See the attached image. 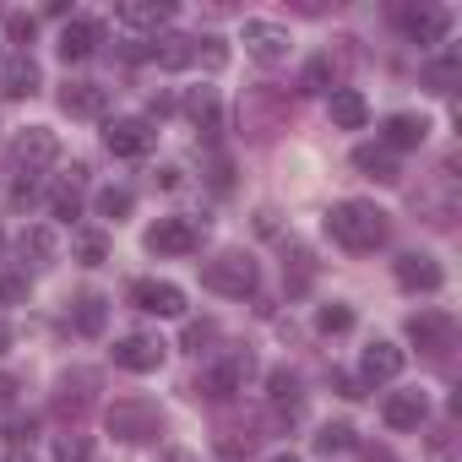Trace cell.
Listing matches in <instances>:
<instances>
[{"label":"cell","instance_id":"7bdbcfd3","mask_svg":"<svg viewBox=\"0 0 462 462\" xmlns=\"http://www.w3.org/2000/svg\"><path fill=\"white\" fill-rule=\"evenodd\" d=\"M6 462H39V457H33L28 446H12V457H6Z\"/></svg>","mask_w":462,"mask_h":462},{"label":"cell","instance_id":"b9f144b4","mask_svg":"<svg viewBox=\"0 0 462 462\" xmlns=\"http://www.w3.org/2000/svg\"><path fill=\"white\" fill-rule=\"evenodd\" d=\"M332 386H337L343 397H359V381H348V375H332Z\"/></svg>","mask_w":462,"mask_h":462},{"label":"cell","instance_id":"3957f363","mask_svg":"<svg viewBox=\"0 0 462 462\" xmlns=\"http://www.w3.org/2000/svg\"><path fill=\"white\" fill-rule=\"evenodd\" d=\"M201 283H207L212 294L245 300V294L256 289V262H251L245 251H223V256H212V262L201 267Z\"/></svg>","mask_w":462,"mask_h":462},{"label":"cell","instance_id":"7dc6e473","mask_svg":"<svg viewBox=\"0 0 462 462\" xmlns=\"http://www.w3.org/2000/svg\"><path fill=\"white\" fill-rule=\"evenodd\" d=\"M169 462H190V457H185V451H174V457H169Z\"/></svg>","mask_w":462,"mask_h":462},{"label":"cell","instance_id":"6da1fadb","mask_svg":"<svg viewBox=\"0 0 462 462\" xmlns=\"http://www.w3.org/2000/svg\"><path fill=\"white\" fill-rule=\"evenodd\" d=\"M386 212L375 207V201H337L332 212H327V235L343 245V251H354V256H365V251H375V245H386Z\"/></svg>","mask_w":462,"mask_h":462},{"label":"cell","instance_id":"bcb514c9","mask_svg":"<svg viewBox=\"0 0 462 462\" xmlns=\"http://www.w3.org/2000/svg\"><path fill=\"white\" fill-rule=\"evenodd\" d=\"M267 462H300V457H294V451H283V457H267Z\"/></svg>","mask_w":462,"mask_h":462},{"label":"cell","instance_id":"d590c367","mask_svg":"<svg viewBox=\"0 0 462 462\" xmlns=\"http://www.w3.org/2000/svg\"><path fill=\"white\" fill-rule=\"evenodd\" d=\"M50 207H55V217H77V212H82V190H77V185H55Z\"/></svg>","mask_w":462,"mask_h":462},{"label":"cell","instance_id":"74e56055","mask_svg":"<svg viewBox=\"0 0 462 462\" xmlns=\"http://www.w3.org/2000/svg\"><path fill=\"white\" fill-rule=\"evenodd\" d=\"M212 337H217V327H212V321H190V327H185V348H190V354H201Z\"/></svg>","mask_w":462,"mask_h":462},{"label":"cell","instance_id":"ac0fdd59","mask_svg":"<svg viewBox=\"0 0 462 462\" xmlns=\"http://www.w3.org/2000/svg\"><path fill=\"white\" fill-rule=\"evenodd\" d=\"M0 88H6V98H33L39 93V60L33 55H12L6 66H0Z\"/></svg>","mask_w":462,"mask_h":462},{"label":"cell","instance_id":"d6986e66","mask_svg":"<svg viewBox=\"0 0 462 462\" xmlns=\"http://www.w3.org/2000/svg\"><path fill=\"white\" fill-rule=\"evenodd\" d=\"M424 136H430V120L424 115H392L386 125H381V147L392 152V147H424Z\"/></svg>","mask_w":462,"mask_h":462},{"label":"cell","instance_id":"7402d4cb","mask_svg":"<svg viewBox=\"0 0 462 462\" xmlns=\"http://www.w3.org/2000/svg\"><path fill=\"white\" fill-rule=\"evenodd\" d=\"M55 50H60V60H88L98 50V23H66Z\"/></svg>","mask_w":462,"mask_h":462},{"label":"cell","instance_id":"44dd1931","mask_svg":"<svg viewBox=\"0 0 462 462\" xmlns=\"http://www.w3.org/2000/svg\"><path fill=\"white\" fill-rule=\"evenodd\" d=\"M88 402H93V375H88V370L66 375V381H60V392H55V413H60V419H66V413H71V419H82V408H88Z\"/></svg>","mask_w":462,"mask_h":462},{"label":"cell","instance_id":"d6a6232c","mask_svg":"<svg viewBox=\"0 0 462 462\" xmlns=\"http://www.w3.org/2000/svg\"><path fill=\"white\" fill-rule=\"evenodd\" d=\"M316 327H321L327 337H332V332H348V327H354V310H348V305H321V310H316Z\"/></svg>","mask_w":462,"mask_h":462},{"label":"cell","instance_id":"f35d334b","mask_svg":"<svg viewBox=\"0 0 462 462\" xmlns=\"http://www.w3.org/2000/svg\"><path fill=\"white\" fill-rule=\"evenodd\" d=\"M327 82H332V60H316V66L305 71V93H321Z\"/></svg>","mask_w":462,"mask_h":462},{"label":"cell","instance_id":"9c48e42d","mask_svg":"<svg viewBox=\"0 0 462 462\" xmlns=\"http://www.w3.org/2000/svg\"><path fill=\"white\" fill-rule=\"evenodd\" d=\"M131 305L147 316H185V289L163 283V278H136L131 283Z\"/></svg>","mask_w":462,"mask_h":462},{"label":"cell","instance_id":"d4e9b609","mask_svg":"<svg viewBox=\"0 0 462 462\" xmlns=\"http://www.w3.org/2000/svg\"><path fill=\"white\" fill-rule=\"evenodd\" d=\"M354 169L359 174H370V180H397V158L386 152V147H354Z\"/></svg>","mask_w":462,"mask_h":462},{"label":"cell","instance_id":"7a4b0ae2","mask_svg":"<svg viewBox=\"0 0 462 462\" xmlns=\"http://www.w3.org/2000/svg\"><path fill=\"white\" fill-rule=\"evenodd\" d=\"M245 381H251V354L245 348H228L223 359H212L201 375H196V397H207V402H228L235 392H245Z\"/></svg>","mask_w":462,"mask_h":462},{"label":"cell","instance_id":"5b68a950","mask_svg":"<svg viewBox=\"0 0 462 462\" xmlns=\"http://www.w3.org/2000/svg\"><path fill=\"white\" fill-rule=\"evenodd\" d=\"M55 158H60V136L44 131V125H28V131L17 136V147H12V169H17V180H39Z\"/></svg>","mask_w":462,"mask_h":462},{"label":"cell","instance_id":"8992f818","mask_svg":"<svg viewBox=\"0 0 462 462\" xmlns=\"http://www.w3.org/2000/svg\"><path fill=\"white\" fill-rule=\"evenodd\" d=\"M201 228L207 223H196V217H158L147 228V251L152 256H190V251H201Z\"/></svg>","mask_w":462,"mask_h":462},{"label":"cell","instance_id":"4fadbf2b","mask_svg":"<svg viewBox=\"0 0 462 462\" xmlns=\"http://www.w3.org/2000/svg\"><path fill=\"white\" fill-rule=\"evenodd\" d=\"M60 109L77 115V120H98L109 109V88H98V82H66L60 88Z\"/></svg>","mask_w":462,"mask_h":462},{"label":"cell","instance_id":"4dcf8cb0","mask_svg":"<svg viewBox=\"0 0 462 462\" xmlns=\"http://www.w3.org/2000/svg\"><path fill=\"white\" fill-rule=\"evenodd\" d=\"M131 207H136V196H131V190H120V185L98 190V212H104V217H115V223H120V217H125Z\"/></svg>","mask_w":462,"mask_h":462},{"label":"cell","instance_id":"4316f807","mask_svg":"<svg viewBox=\"0 0 462 462\" xmlns=\"http://www.w3.org/2000/svg\"><path fill=\"white\" fill-rule=\"evenodd\" d=\"M185 115H190L201 131H212V125H217V93H212V88H190V98H185Z\"/></svg>","mask_w":462,"mask_h":462},{"label":"cell","instance_id":"60d3db41","mask_svg":"<svg viewBox=\"0 0 462 462\" xmlns=\"http://www.w3.org/2000/svg\"><path fill=\"white\" fill-rule=\"evenodd\" d=\"M12 397H17V381H12V375H0V408H12Z\"/></svg>","mask_w":462,"mask_h":462},{"label":"cell","instance_id":"52a82bcc","mask_svg":"<svg viewBox=\"0 0 462 462\" xmlns=\"http://www.w3.org/2000/svg\"><path fill=\"white\" fill-rule=\"evenodd\" d=\"M240 44H245V55L251 60H262V66H283L289 60V28H278V23H262V17H251L245 23V33H240Z\"/></svg>","mask_w":462,"mask_h":462},{"label":"cell","instance_id":"e0dca14e","mask_svg":"<svg viewBox=\"0 0 462 462\" xmlns=\"http://www.w3.org/2000/svg\"><path fill=\"white\" fill-rule=\"evenodd\" d=\"M115 17H120V28H131V33H147V28H163V23L174 17V6H169V0H125Z\"/></svg>","mask_w":462,"mask_h":462},{"label":"cell","instance_id":"83f0119b","mask_svg":"<svg viewBox=\"0 0 462 462\" xmlns=\"http://www.w3.org/2000/svg\"><path fill=\"white\" fill-rule=\"evenodd\" d=\"M190 66H207V71H223L228 66V50H223V39H190Z\"/></svg>","mask_w":462,"mask_h":462},{"label":"cell","instance_id":"603a6c76","mask_svg":"<svg viewBox=\"0 0 462 462\" xmlns=\"http://www.w3.org/2000/svg\"><path fill=\"white\" fill-rule=\"evenodd\" d=\"M370 120V104H365V93L359 88H337L332 93V125H343V131H359Z\"/></svg>","mask_w":462,"mask_h":462},{"label":"cell","instance_id":"ffe728a7","mask_svg":"<svg viewBox=\"0 0 462 462\" xmlns=\"http://www.w3.org/2000/svg\"><path fill=\"white\" fill-rule=\"evenodd\" d=\"M17 251H23V262H33V267H50V262L60 256V240H55V228H50V223H33V228H23Z\"/></svg>","mask_w":462,"mask_h":462},{"label":"cell","instance_id":"f546056e","mask_svg":"<svg viewBox=\"0 0 462 462\" xmlns=\"http://www.w3.org/2000/svg\"><path fill=\"white\" fill-rule=\"evenodd\" d=\"M457 71H462V60H457V50H451L446 60H430V66H424V82H430L435 93H451V88H457Z\"/></svg>","mask_w":462,"mask_h":462},{"label":"cell","instance_id":"5bb4252c","mask_svg":"<svg viewBox=\"0 0 462 462\" xmlns=\"http://www.w3.org/2000/svg\"><path fill=\"white\" fill-rule=\"evenodd\" d=\"M397 283H402L408 294H435V289H440V262L408 251V256H397Z\"/></svg>","mask_w":462,"mask_h":462},{"label":"cell","instance_id":"1f68e13d","mask_svg":"<svg viewBox=\"0 0 462 462\" xmlns=\"http://www.w3.org/2000/svg\"><path fill=\"white\" fill-rule=\"evenodd\" d=\"M33 33H39V23H33V17H23V12H12V17H6V39L17 44V55H28Z\"/></svg>","mask_w":462,"mask_h":462},{"label":"cell","instance_id":"484cf974","mask_svg":"<svg viewBox=\"0 0 462 462\" xmlns=\"http://www.w3.org/2000/svg\"><path fill=\"white\" fill-rule=\"evenodd\" d=\"M104 321H109L104 294H82V300H77V332H82V337H98V332H104Z\"/></svg>","mask_w":462,"mask_h":462},{"label":"cell","instance_id":"9a60e30c","mask_svg":"<svg viewBox=\"0 0 462 462\" xmlns=\"http://www.w3.org/2000/svg\"><path fill=\"white\" fill-rule=\"evenodd\" d=\"M381 419H386L392 430H419V424L430 419V402H424V392H392V397L381 402Z\"/></svg>","mask_w":462,"mask_h":462},{"label":"cell","instance_id":"cb8c5ba5","mask_svg":"<svg viewBox=\"0 0 462 462\" xmlns=\"http://www.w3.org/2000/svg\"><path fill=\"white\" fill-rule=\"evenodd\" d=\"M256 440H262V424H256V419H245V424H223V430H217V451H223V457L256 451Z\"/></svg>","mask_w":462,"mask_h":462},{"label":"cell","instance_id":"2e32d148","mask_svg":"<svg viewBox=\"0 0 462 462\" xmlns=\"http://www.w3.org/2000/svg\"><path fill=\"white\" fill-rule=\"evenodd\" d=\"M359 375H365V381H397V375H402V348L375 337V343L359 354Z\"/></svg>","mask_w":462,"mask_h":462},{"label":"cell","instance_id":"f6af8a7d","mask_svg":"<svg viewBox=\"0 0 462 462\" xmlns=\"http://www.w3.org/2000/svg\"><path fill=\"white\" fill-rule=\"evenodd\" d=\"M365 462H392V457L386 451H365Z\"/></svg>","mask_w":462,"mask_h":462},{"label":"cell","instance_id":"ab89813d","mask_svg":"<svg viewBox=\"0 0 462 462\" xmlns=\"http://www.w3.org/2000/svg\"><path fill=\"white\" fill-rule=\"evenodd\" d=\"M23 294H28V289H23L17 278H0V300H23Z\"/></svg>","mask_w":462,"mask_h":462},{"label":"cell","instance_id":"277c9868","mask_svg":"<svg viewBox=\"0 0 462 462\" xmlns=\"http://www.w3.org/2000/svg\"><path fill=\"white\" fill-rule=\"evenodd\" d=\"M158 430H163V413L147 397H120L109 408V435L115 440H158Z\"/></svg>","mask_w":462,"mask_h":462},{"label":"cell","instance_id":"8d00e7d4","mask_svg":"<svg viewBox=\"0 0 462 462\" xmlns=\"http://www.w3.org/2000/svg\"><path fill=\"white\" fill-rule=\"evenodd\" d=\"M77 256H82L88 267H98V262H109V245H104V235H77Z\"/></svg>","mask_w":462,"mask_h":462},{"label":"cell","instance_id":"8fae6325","mask_svg":"<svg viewBox=\"0 0 462 462\" xmlns=\"http://www.w3.org/2000/svg\"><path fill=\"white\" fill-rule=\"evenodd\" d=\"M115 365H120V370L147 375V370H158V365H163V343H158V337H147V332H131V337H120V343H115Z\"/></svg>","mask_w":462,"mask_h":462},{"label":"cell","instance_id":"7c38bea8","mask_svg":"<svg viewBox=\"0 0 462 462\" xmlns=\"http://www.w3.org/2000/svg\"><path fill=\"white\" fill-rule=\"evenodd\" d=\"M451 332H457V327H451L446 310H419V316L408 321V337H413L424 354H446V348H451Z\"/></svg>","mask_w":462,"mask_h":462},{"label":"cell","instance_id":"ee69618b","mask_svg":"<svg viewBox=\"0 0 462 462\" xmlns=\"http://www.w3.org/2000/svg\"><path fill=\"white\" fill-rule=\"evenodd\" d=\"M6 348H12V327H6V321H0V354H6Z\"/></svg>","mask_w":462,"mask_h":462},{"label":"cell","instance_id":"30bf717a","mask_svg":"<svg viewBox=\"0 0 462 462\" xmlns=\"http://www.w3.org/2000/svg\"><path fill=\"white\" fill-rule=\"evenodd\" d=\"M397 23H402V33L413 44H440L451 33V17L440 6H397Z\"/></svg>","mask_w":462,"mask_h":462},{"label":"cell","instance_id":"836d02e7","mask_svg":"<svg viewBox=\"0 0 462 462\" xmlns=\"http://www.w3.org/2000/svg\"><path fill=\"white\" fill-rule=\"evenodd\" d=\"M348 446H354V430H348V424H327V430L316 435V451H327V457H332V451H348Z\"/></svg>","mask_w":462,"mask_h":462},{"label":"cell","instance_id":"f1b7e54d","mask_svg":"<svg viewBox=\"0 0 462 462\" xmlns=\"http://www.w3.org/2000/svg\"><path fill=\"white\" fill-rule=\"evenodd\" d=\"M267 392H273L278 408H289V413L300 408V375H294V370H273V375H267Z\"/></svg>","mask_w":462,"mask_h":462},{"label":"cell","instance_id":"ba28073f","mask_svg":"<svg viewBox=\"0 0 462 462\" xmlns=\"http://www.w3.org/2000/svg\"><path fill=\"white\" fill-rule=\"evenodd\" d=\"M104 142H109V152H115V158H147V152H152V142H158V131H152L142 115H120V120H109V125H104Z\"/></svg>","mask_w":462,"mask_h":462},{"label":"cell","instance_id":"e575fe53","mask_svg":"<svg viewBox=\"0 0 462 462\" xmlns=\"http://www.w3.org/2000/svg\"><path fill=\"white\" fill-rule=\"evenodd\" d=\"M88 457H93V440H88V435H60L55 462H88Z\"/></svg>","mask_w":462,"mask_h":462}]
</instances>
